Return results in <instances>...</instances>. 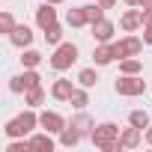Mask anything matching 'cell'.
Instances as JSON below:
<instances>
[{"instance_id":"32","label":"cell","mask_w":152,"mask_h":152,"mask_svg":"<svg viewBox=\"0 0 152 152\" xmlns=\"http://www.w3.org/2000/svg\"><path fill=\"white\" fill-rule=\"evenodd\" d=\"M125 6H140V0H122Z\"/></svg>"},{"instance_id":"14","label":"cell","mask_w":152,"mask_h":152,"mask_svg":"<svg viewBox=\"0 0 152 152\" xmlns=\"http://www.w3.org/2000/svg\"><path fill=\"white\" fill-rule=\"evenodd\" d=\"M81 137H84V131H81L78 125H72V122L60 131V143H63V146H69V149H72V146H78V143H81Z\"/></svg>"},{"instance_id":"17","label":"cell","mask_w":152,"mask_h":152,"mask_svg":"<svg viewBox=\"0 0 152 152\" xmlns=\"http://www.w3.org/2000/svg\"><path fill=\"white\" fill-rule=\"evenodd\" d=\"M143 72V63L137 60V57H125V60H119V75H140Z\"/></svg>"},{"instance_id":"27","label":"cell","mask_w":152,"mask_h":152,"mask_svg":"<svg viewBox=\"0 0 152 152\" xmlns=\"http://www.w3.org/2000/svg\"><path fill=\"white\" fill-rule=\"evenodd\" d=\"M96 3H99V6H102V9H113V6H116V3H119V0H96Z\"/></svg>"},{"instance_id":"7","label":"cell","mask_w":152,"mask_h":152,"mask_svg":"<svg viewBox=\"0 0 152 152\" xmlns=\"http://www.w3.org/2000/svg\"><path fill=\"white\" fill-rule=\"evenodd\" d=\"M66 125H69V122H66L57 110H42V113H39V128H45V131H51V134H60Z\"/></svg>"},{"instance_id":"20","label":"cell","mask_w":152,"mask_h":152,"mask_svg":"<svg viewBox=\"0 0 152 152\" xmlns=\"http://www.w3.org/2000/svg\"><path fill=\"white\" fill-rule=\"evenodd\" d=\"M128 125H134V128H143V131H146L152 122H149V113H146V110H131V113H128Z\"/></svg>"},{"instance_id":"26","label":"cell","mask_w":152,"mask_h":152,"mask_svg":"<svg viewBox=\"0 0 152 152\" xmlns=\"http://www.w3.org/2000/svg\"><path fill=\"white\" fill-rule=\"evenodd\" d=\"M15 27H18V24H15L12 12H3V15H0V33H6V36H9V33H12Z\"/></svg>"},{"instance_id":"15","label":"cell","mask_w":152,"mask_h":152,"mask_svg":"<svg viewBox=\"0 0 152 152\" xmlns=\"http://www.w3.org/2000/svg\"><path fill=\"white\" fill-rule=\"evenodd\" d=\"M72 93H75V87H72V81H66V78L54 81V87H51V96H54L57 102H69Z\"/></svg>"},{"instance_id":"29","label":"cell","mask_w":152,"mask_h":152,"mask_svg":"<svg viewBox=\"0 0 152 152\" xmlns=\"http://www.w3.org/2000/svg\"><path fill=\"white\" fill-rule=\"evenodd\" d=\"M143 42L152 45V27H143Z\"/></svg>"},{"instance_id":"11","label":"cell","mask_w":152,"mask_h":152,"mask_svg":"<svg viewBox=\"0 0 152 152\" xmlns=\"http://www.w3.org/2000/svg\"><path fill=\"white\" fill-rule=\"evenodd\" d=\"M90 30H93V36H96V42H110L113 39V21H107V18H102V21H96V24H90Z\"/></svg>"},{"instance_id":"8","label":"cell","mask_w":152,"mask_h":152,"mask_svg":"<svg viewBox=\"0 0 152 152\" xmlns=\"http://www.w3.org/2000/svg\"><path fill=\"white\" fill-rule=\"evenodd\" d=\"M36 24H39L42 30H48L51 24H57V9H54V3H48V0H45V3L36 9Z\"/></svg>"},{"instance_id":"5","label":"cell","mask_w":152,"mask_h":152,"mask_svg":"<svg viewBox=\"0 0 152 152\" xmlns=\"http://www.w3.org/2000/svg\"><path fill=\"white\" fill-rule=\"evenodd\" d=\"M143 39H137V36H125V39H119V42H113V51H116V60H125V57H137L140 51H143Z\"/></svg>"},{"instance_id":"18","label":"cell","mask_w":152,"mask_h":152,"mask_svg":"<svg viewBox=\"0 0 152 152\" xmlns=\"http://www.w3.org/2000/svg\"><path fill=\"white\" fill-rule=\"evenodd\" d=\"M24 104H27V107H39V104H45V87H33V90H27V93H24Z\"/></svg>"},{"instance_id":"19","label":"cell","mask_w":152,"mask_h":152,"mask_svg":"<svg viewBox=\"0 0 152 152\" xmlns=\"http://www.w3.org/2000/svg\"><path fill=\"white\" fill-rule=\"evenodd\" d=\"M72 107L75 110H84L87 104H90V96H87V87H75V93H72Z\"/></svg>"},{"instance_id":"9","label":"cell","mask_w":152,"mask_h":152,"mask_svg":"<svg viewBox=\"0 0 152 152\" xmlns=\"http://www.w3.org/2000/svg\"><path fill=\"white\" fill-rule=\"evenodd\" d=\"M9 42H12L15 48H21V51H24V48H30V42H33V30H30L27 24H18V27L9 33Z\"/></svg>"},{"instance_id":"23","label":"cell","mask_w":152,"mask_h":152,"mask_svg":"<svg viewBox=\"0 0 152 152\" xmlns=\"http://www.w3.org/2000/svg\"><path fill=\"white\" fill-rule=\"evenodd\" d=\"M45 42H48V45H60V42H63V27H60V24H51V27L45 30Z\"/></svg>"},{"instance_id":"13","label":"cell","mask_w":152,"mask_h":152,"mask_svg":"<svg viewBox=\"0 0 152 152\" xmlns=\"http://www.w3.org/2000/svg\"><path fill=\"white\" fill-rule=\"evenodd\" d=\"M30 146L36 149V152H54V137H51V131H39V134H30Z\"/></svg>"},{"instance_id":"16","label":"cell","mask_w":152,"mask_h":152,"mask_svg":"<svg viewBox=\"0 0 152 152\" xmlns=\"http://www.w3.org/2000/svg\"><path fill=\"white\" fill-rule=\"evenodd\" d=\"M66 24H69V27H87V24H90V18H87V9H84V6H78V9H69V12H66Z\"/></svg>"},{"instance_id":"33","label":"cell","mask_w":152,"mask_h":152,"mask_svg":"<svg viewBox=\"0 0 152 152\" xmlns=\"http://www.w3.org/2000/svg\"><path fill=\"white\" fill-rule=\"evenodd\" d=\"M48 3H54V6H57V3H66V0H48Z\"/></svg>"},{"instance_id":"2","label":"cell","mask_w":152,"mask_h":152,"mask_svg":"<svg viewBox=\"0 0 152 152\" xmlns=\"http://www.w3.org/2000/svg\"><path fill=\"white\" fill-rule=\"evenodd\" d=\"M90 140H93V146H99V149H110L116 140H119V125L116 122H99L93 131H90Z\"/></svg>"},{"instance_id":"1","label":"cell","mask_w":152,"mask_h":152,"mask_svg":"<svg viewBox=\"0 0 152 152\" xmlns=\"http://www.w3.org/2000/svg\"><path fill=\"white\" fill-rule=\"evenodd\" d=\"M36 128H39V113H36V107H27L24 113H18L15 119H9V122L3 125V134H6L9 140H15V137L33 134Z\"/></svg>"},{"instance_id":"30","label":"cell","mask_w":152,"mask_h":152,"mask_svg":"<svg viewBox=\"0 0 152 152\" xmlns=\"http://www.w3.org/2000/svg\"><path fill=\"white\" fill-rule=\"evenodd\" d=\"M143 137H146V143H149V146H152V125H149V128H146V134H143Z\"/></svg>"},{"instance_id":"24","label":"cell","mask_w":152,"mask_h":152,"mask_svg":"<svg viewBox=\"0 0 152 152\" xmlns=\"http://www.w3.org/2000/svg\"><path fill=\"white\" fill-rule=\"evenodd\" d=\"M72 125H78V128H81V131H84V134H87V131H93V128H96V122H93V119H90V116H87V113H84V110H81V113H78V116H75V119H72Z\"/></svg>"},{"instance_id":"21","label":"cell","mask_w":152,"mask_h":152,"mask_svg":"<svg viewBox=\"0 0 152 152\" xmlns=\"http://www.w3.org/2000/svg\"><path fill=\"white\" fill-rule=\"evenodd\" d=\"M78 84H81V87H87V90H93V87L99 84L96 69H81V72H78Z\"/></svg>"},{"instance_id":"31","label":"cell","mask_w":152,"mask_h":152,"mask_svg":"<svg viewBox=\"0 0 152 152\" xmlns=\"http://www.w3.org/2000/svg\"><path fill=\"white\" fill-rule=\"evenodd\" d=\"M140 9H152V0H140Z\"/></svg>"},{"instance_id":"3","label":"cell","mask_w":152,"mask_h":152,"mask_svg":"<svg viewBox=\"0 0 152 152\" xmlns=\"http://www.w3.org/2000/svg\"><path fill=\"white\" fill-rule=\"evenodd\" d=\"M116 96H125V99H137L146 93V81L140 78V75H119L116 84H113Z\"/></svg>"},{"instance_id":"10","label":"cell","mask_w":152,"mask_h":152,"mask_svg":"<svg viewBox=\"0 0 152 152\" xmlns=\"http://www.w3.org/2000/svg\"><path fill=\"white\" fill-rule=\"evenodd\" d=\"M93 60H96V66H110V63L116 60L113 42H99V48L93 51Z\"/></svg>"},{"instance_id":"28","label":"cell","mask_w":152,"mask_h":152,"mask_svg":"<svg viewBox=\"0 0 152 152\" xmlns=\"http://www.w3.org/2000/svg\"><path fill=\"white\" fill-rule=\"evenodd\" d=\"M143 27H152V9H143Z\"/></svg>"},{"instance_id":"4","label":"cell","mask_w":152,"mask_h":152,"mask_svg":"<svg viewBox=\"0 0 152 152\" xmlns=\"http://www.w3.org/2000/svg\"><path fill=\"white\" fill-rule=\"evenodd\" d=\"M75 60H78V45H72V42H60L57 51H54V57H51V69L66 72V69L75 66Z\"/></svg>"},{"instance_id":"25","label":"cell","mask_w":152,"mask_h":152,"mask_svg":"<svg viewBox=\"0 0 152 152\" xmlns=\"http://www.w3.org/2000/svg\"><path fill=\"white\" fill-rule=\"evenodd\" d=\"M84 9H87V18H90V24H96V21H102V18H104V9H102L99 3H87Z\"/></svg>"},{"instance_id":"6","label":"cell","mask_w":152,"mask_h":152,"mask_svg":"<svg viewBox=\"0 0 152 152\" xmlns=\"http://www.w3.org/2000/svg\"><path fill=\"white\" fill-rule=\"evenodd\" d=\"M119 27L125 33H134L137 27H143V9L140 6H128L122 15H119Z\"/></svg>"},{"instance_id":"12","label":"cell","mask_w":152,"mask_h":152,"mask_svg":"<svg viewBox=\"0 0 152 152\" xmlns=\"http://www.w3.org/2000/svg\"><path fill=\"white\" fill-rule=\"evenodd\" d=\"M146 137H143V128H125V131H119V143L125 146V149H137L140 143H143Z\"/></svg>"},{"instance_id":"22","label":"cell","mask_w":152,"mask_h":152,"mask_svg":"<svg viewBox=\"0 0 152 152\" xmlns=\"http://www.w3.org/2000/svg\"><path fill=\"white\" fill-rule=\"evenodd\" d=\"M39 63H42V54H39V51H33V48L21 51V66H24V69H36Z\"/></svg>"}]
</instances>
